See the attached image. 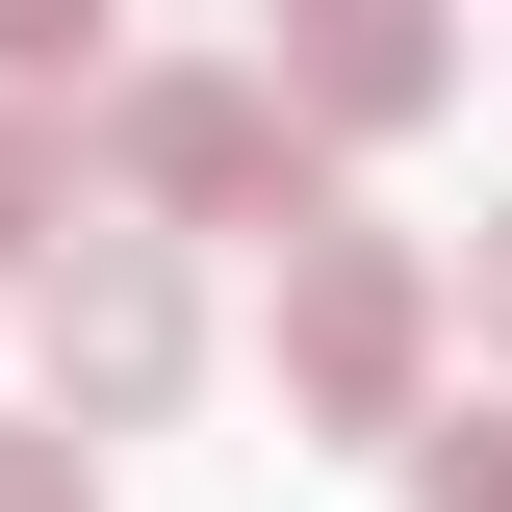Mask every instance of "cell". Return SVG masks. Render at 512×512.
<instances>
[{
  "label": "cell",
  "mask_w": 512,
  "mask_h": 512,
  "mask_svg": "<svg viewBox=\"0 0 512 512\" xmlns=\"http://www.w3.org/2000/svg\"><path fill=\"white\" fill-rule=\"evenodd\" d=\"M256 26H282L256 103L308 128V154H333V128H436V103H461V0H256Z\"/></svg>",
  "instance_id": "cell-4"
},
{
  "label": "cell",
  "mask_w": 512,
  "mask_h": 512,
  "mask_svg": "<svg viewBox=\"0 0 512 512\" xmlns=\"http://www.w3.org/2000/svg\"><path fill=\"white\" fill-rule=\"evenodd\" d=\"M77 154H103V205H128L154 256H180V231H308V128L256 103V52H154V77H103Z\"/></svg>",
  "instance_id": "cell-1"
},
{
  "label": "cell",
  "mask_w": 512,
  "mask_h": 512,
  "mask_svg": "<svg viewBox=\"0 0 512 512\" xmlns=\"http://www.w3.org/2000/svg\"><path fill=\"white\" fill-rule=\"evenodd\" d=\"M26 333H52V436H77V461H103V436H154V410L205 384V282H180L154 231H52Z\"/></svg>",
  "instance_id": "cell-3"
},
{
  "label": "cell",
  "mask_w": 512,
  "mask_h": 512,
  "mask_svg": "<svg viewBox=\"0 0 512 512\" xmlns=\"http://www.w3.org/2000/svg\"><path fill=\"white\" fill-rule=\"evenodd\" d=\"M436 410V256L410 231H282V436H410Z\"/></svg>",
  "instance_id": "cell-2"
},
{
  "label": "cell",
  "mask_w": 512,
  "mask_h": 512,
  "mask_svg": "<svg viewBox=\"0 0 512 512\" xmlns=\"http://www.w3.org/2000/svg\"><path fill=\"white\" fill-rule=\"evenodd\" d=\"M436 308H487V359H512V205H487V256H461V282H436Z\"/></svg>",
  "instance_id": "cell-9"
},
{
  "label": "cell",
  "mask_w": 512,
  "mask_h": 512,
  "mask_svg": "<svg viewBox=\"0 0 512 512\" xmlns=\"http://www.w3.org/2000/svg\"><path fill=\"white\" fill-rule=\"evenodd\" d=\"M0 512H103V461H77L52 410H0Z\"/></svg>",
  "instance_id": "cell-8"
},
{
  "label": "cell",
  "mask_w": 512,
  "mask_h": 512,
  "mask_svg": "<svg viewBox=\"0 0 512 512\" xmlns=\"http://www.w3.org/2000/svg\"><path fill=\"white\" fill-rule=\"evenodd\" d=\"M384 461H410V487H436V512H512V410H410V436H384Z\"/></svg>",
  "instance_id": "cell-6"
},
{
  "label": "cell",
  "mask_w": 512,
  "mask_h": 512,
  "mask_svg": "<svg viewBox=\"0 0 512 512\" xmlns=\"http://www.w3.org/2000/svg\"><path fill=\"white\" fill-rule=\"evenodd\" d=\"M77 52H103V0H0V103H52Z\"/></svg>",
  "instance_id": "cell-7"
},
{
  "label": "cell",
  "mask_w": 512,
  "mask_h": 512,
  "mask_svg": "<svg viewBox=\"0 0 512 512\" xmlns=\"http://www.w3.org/2000/svg\"><path fill=\"white\" fill-rule=\"evenodd\" d=\"M52 231H77V128L0 103V282H52Z\"/></svg>",
  "instance_id": "cell-5"
}]
</instances>
